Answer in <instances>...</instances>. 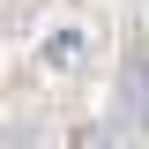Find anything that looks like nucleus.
<instances>
[{
    "label": "nucleus",
    "instance_id": "1",
    "mask_svg": "<svg viewBox=\"0 0 149 149\" xmlns=\"http://www.w3.org/2000/svg\"><path fill=\"white\" fill-rule=\"evenodd\" d=\"M37 60H45L52 74H74L82 60H90V30H52L45 45H37Z\"/></svg>",
    "mask_w": 149,
    "mask_h": 149
},
{
    "label": "nucleus",
    "instance_id": "2",
    "mask_svg": "<svg viewBox=\"0 0 149 149\" xmlns=\"http://www.w3.org/2000/svg\"><path fill=\"white\" fill-rule=\"evenodd\" d=\"M127 112H134L127 127H149V52L142 45L127 52Z\"/></svg>",
    "mask_w": 149,
    "mask_h": 149
},
{
    "label": "nucleus",
    "instance_id": "3",
    "mask_svg": "<svg viewBox=\"0 0 149 149\" xmlns=\"http://www.w3.org/2000/svg\"><path fill=\"white\" fill-rule=\"evenodd\" d=\"M82 149H134V142L112 127V119H97V127H82Z\"/></svg>",
    "mask_w": 149,
    "mask_h": 149
}]
</instances>
